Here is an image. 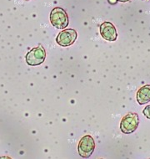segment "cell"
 Listing matches in <instances>:
<instances>
[{
    "instance_id": "1",
    "label": "cell",
    "mask_w": 150,
    "mask_h": 159,
    "mask_svg": "<svg viewBox=\"0 0 150 159\" xmlns=\"http://www.w3.org/2000/svg\"><path fill=\"white\" fill-rule=\"evenodd\" d=\"M50 22L58 30H64L68 25V16L63 8L56 7L50 13Z\"/></svg>"
},
{
    "instance_id": "2",
    "label": "cell",
    "mask_w": 150,
    "mask_h": 159,
    "mask_svg": "<svg viewBox=\"0 0 150 159\" xmlns=\"http://www.w3.org/2000/svg\"><path fill=\"white\" fill-rule=\"evenodd\" d=\"M139 124V115L137 113L130 112L122 118L120 122V130L124 134H131L136 131Z\"/></svg>"
},
{
    "instance_id": "3",
    "label": "cell",
    "mask_w": 150,
    "mask_h": 159,
    "mask_svg": "<svg viewBox=\"0 0 150 159\" xmlns=\"http://www.w3.org/2000/svg\"><path fill=\"white\" fill-rule=\"evenodd\" d=\"M46 59V51L42 45L33 48L27 53L25 60L28 66H37L44 62Z\"/></svg>"
},
{
    "instance_id": "4",
    "label": "cell",
    "mask_w": 150,
    "mask_h": 159,
    "mask_svg": "<svg viewBox=\"0 0 150 159\" xmlns=\"http://www.w3.org/2000/svg\"><path fill=\"white\" fill-rule=\"evenodd\" d=\"M95 149V143L93 138L90 135H85L80 139L78 146L79 154L82 157H89Z\"/></svg>"
},
{
    "instance_id": "5",
    "label": "cell",
    "mask_w": 150,
    "mask_h": 159,
    "mask_svg": "<svg viewBox=\"0 0 150 159\" xmlns=\"http://www.w3.org/2000/svg\"><path fill=\"white\" fill-rule=\"evenodd\" d=\"M77 32L73 29H67L58 34L56 42L62 47H68L76 41Z\"/></svg>"
},
{
    "instance_id": "6",
    "label": "cell",
    "mask_w": 150,
    "mask_h": 159,
    "mask_svg": "<svg viewBox=\"0 0 150 159\" xmlns=\"http://www.w3.org/2000/svg\"><path fill=\"white\" fill-rule=\"evenodd\" d=\"M100 34L105 40L108 41H115L117 39V30L112 23L104 22L99 27Z\"/></svg>"
},
{
    "instance_id": "7",
    "label": "cell",
    "mask_w": 150,
    "mask_h": 159,
    "mask_svg": "<svg viewBox=\"0 0 150 159\" xmlns=\"http://www.w3.org/2000/svg\"><path fill=\"white\" fill-rule=\"evenodd\" d=\"M137 102L139 105H144L150 102V85H144L139 89L136 95Z\"/></svg>"
},
{
    "instance_id": "8",
    "label": "cell",
    "mask_w": 150,
    "mask_h": 159,
    "mask_svg": "<svg viewBox=\"0 0 150 159\" xmlns=\"http://www.w3.org/2000/svg\"><path fill=\"white\" fill-rule=\"evenodd\" d=\"M143 113H144V115L148 119H149L150 120V105L145 107L144 109V111H143Z\"/></svg>"
},
{
    "instance_id": "9",
    "label": "cell",
    "mask_w": 150,
    "mask_h": 159,
    "mask_svg": "<svg viewBox=\"0 0 150 159\" xmlns=\"http://www.w3.org/2000/svg\"><path fill=\"white\" fill-rule=\"evenodd\" d=\"M108 2H109L110 4H115V3H117L118 1V0H108Z\"/></svg>"
},
{
    "instance_id": "10",
    "label": "cell",
    "mask_w": 150,
    "mask_h": 159,
    "mask_svg": "<svg viewBox=\"0 0 150 159\" xmlns=\"http://www.w3.org/2000/svg\"><path fill=\"white\" fill-rule=\"evenodd\" d=\"M118 1L122 2V3H125V2H128V1H130V0H118Z\"/></svg>"
}]
</instances>
